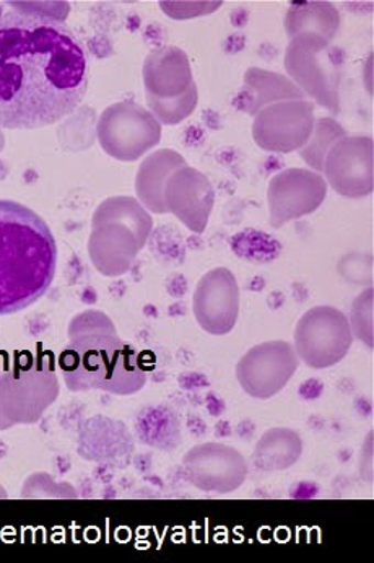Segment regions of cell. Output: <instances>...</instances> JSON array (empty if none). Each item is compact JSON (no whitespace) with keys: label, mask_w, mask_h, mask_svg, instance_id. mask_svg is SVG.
Segmentation results:
<instances>
[{"label":"cell","mask_w":374,"mask_h":563,"mask_svg":"<svg viewBox=\"0 0 374 563\" xmlns=\"http://www.w3.org/2000/svg\"><path fill=\"white\" fill-rule=\"evenodd\" d=\"M84 43L59 20L0 13V128L40 129L73 114L88 90Z\"/></svg>","instance_id":"6da1fadb"},{"label":"cell","mask_w":374,"mask_h":563,"mask_svg":"<svg viewBox=\"0 0 374 563\" xmlns=\"http://www.w3.org/2000/svg\"><path fill=\"white\" fill-rule=\"evenodd\" d=\"M59 368L70 391H100L131 396L147 383L141 355L122 341L107 314L97 310L77 314L69 325V345Z\"/></svg>","instance_id":"7a4b0ae2"},{"label":"cell","mask_w":374,"mask_h":563,"mask_svg":"<svg viewBox=\"0 0 374 563\" xmlns=\"http://www.w3.org/2000/svg\"><path fill=\"white\" fill-rule=\"evenodd\" d=\"M57 246L47 223L23 203L0 201V317L36 303L56 276Z\"/></svg>","instance_id":"3957f363"},{"label":"cell","mask_w":374,"mask_h":563,"mask_svg":"<svg viewBox=\"0 0 374 563\" xmlns=\"http://www.w3.org/2000/svg\"><path fill=\"white\" fill-rule=\"evenodd\" d=\"M343 51L315 35L290 40L285 53V69L292 81L315 98L316 103L332 114L340 111V81L343 74Z\"/></svg>","instance_id":"277c9868"},{"label":"cell","mask_w":374,"mask_h":563,"mask_svg":"<svg viewBox=\"0 0 374 563\" xmlns=\"http://www.w3.org/2000/svg\"><path fill=\"white\" fill-rule=\"evenodd\" d=\"M59 396L54 365L43 361L0 375V432L33 426Z\"/></svg>","instance_id":"5b68a950"},{"label":"cell","mask_w":374,"mask_h":563,"mask_svg":"<svg viewBox=\"0 0 374 563\" xmlns=\"http://www.w3.org/2000/svg\"><path fill=\"white\" fill-rule=\"evenodd\" d=\"M97 137L110 157L135 162L160 144L162 124L141 104L119 101L98 118Z\"/></svg>","instance_id":"8992f818"},{"label":"cell","mask_w":374,"mask_h":563,"mask_svg":"<svg viewBox=\"0 0 374 563\" xmlns=\"http://www.w3.org/2000/svg\"><path fill=\"white\" fill-rule=\"evenodd\" d=\"M352 342L349 318L337 308H311L295 328V352L299 361L315 369L331 368L342 362Z\"/></svg>","instance_id":"52a82bcc"},{"label":"cell","mask_w":374,"mask_h":563,"mask_svg":"<svg viewBox=\"0 0 374 563\" xmlns=\"http://www.w3.org/2000/svg\"><path fill=\"white\" fill-rule=\"evenodd\" d=\"M299 365L290 342L268 341L248 351L237 365V378L254 399H271L294 378Z\"/></svg>","instance_id":"ba28073f"},{"label":"cell","mask_w":374,"mask_h":563,"mask_svg":"<svg viewBox=\"0 0 374 563\" xmlns=\"http://www.w3.org/2000/svg\"><path fill=\"white\" fill-rule=\"evenodd\" d=\"M326 196L328 183L312 169L290 168L277 173L267 189L271 227L280 229L285 223L316 212Z\"/></svg>","instance_id":"9c48e42d"},{"label":"cell","mask_w":374,"mask_h":563,"mask_svg":"<svg viewBox=\"0 0 374 563\" xmlns=\"http://www.w3.org/2000/svg\"><path fill=\"white\" fill-rule=\"evenodd\" d=\"M315 122V104L311 101L271 104L254 118V142L264 151L290 154L308 142Z\"/></svg>","instance_id":"30bf717a"},{"label":"cell","mask_w":374,"mask_h":563,"mask_svg":"<svg viewBox=\"0 0 374 563\" xmlns=\"http://www.w3.org/2000/svg\"><path fill=\"white\" fill-rule=\"evenodd\" d=\"M185 476L194 487L210 494L238 490L248 477V461L237 448L223 443H202L190 448L185 460Z\"/></svg>","instance_id":"8fae6325"},{"label":"cell","mask_w":374,"mask_h":563,"mask_svg":"<svg viewBox=\"0 0 374 563\" xmlns=\"http://www.w3.org/2000/svg\"><path fill=\"white\" fill-rule=\"evenodd\" d=\"M326 183L337 195L360 199L373 192V141L365 135L340 139L322 163Z\"/></svg>","instance_id":"7c38bea8"},{"label":"cell","mask_w":374,"mask_h":563,"mask_svg":"<svg viewBox=\"0 0 374 563\" xmlns=\"http://www.w3.org/2000/svg\"><path fill=\"white\" fill-rule=\"evenodd\" d=\"M193 311L204 331L227 335L237 325L240 314V287L227 267L209 271L197 284Z\"/></svg>","instance_id":"4fadbf2b"},{"label":"cell","mask_w":374,"mask_h":563,"mask_svg":"<svg viewBox=\"0 0 374 563\" xmlns=\"http://www.w3.org/2000/svg\"><path fill=\"white\" fill-rule=\"evenodd\" d=\"M216 192L209 178L197 169L185 168L173 173L166 183L165 206L193 233H204L212 213Z\"/></svg>","instance_id":"5bb4252c"},{"label":"cell","mask_w":374,"mask_h":563,"mask_svg":"<svg viewBox=\"0 0 374 563\" xmlns=\"http://www.w3.org/2000/svg\"><path fill=\"white\" fill-rule=\"evenodd\" d=\"M134 233L118 223L95 227L88 239V254L98 273L107 277L124 276L141 253Z\"/></svg>","instance_id":"9a60e30c"},{"label":"cell","mask_w":374,"mask_h":563,"mask_svg":"<svg viewBox=\"0 0 374 563\" xmlns=\"http://www.w3.org/2000/svg\"><path fill=\"white\" fill-rule=\"evenodd\" d=\"M147 93L158 98H175L194 84L185 51L175 46L160 47L148 54L144 64Z\"/></svg>","instance_id":"2e32d148"},{"label":"cell","mask_w":374,"mask_h":563,"mask_svg":"<svg viewBox=\"0 0 374 563\" xmlns=\"http://www.w3.org/2000/svg\"><path fill=\"white\" fill-rule=\"evenodd\" d=\"M134 451L131 433L124 423L108 417H94L84 423L78 440V453L90 461L128 460Z\"/></svg>","instance_id":"e0dca14e"},{"label":"cell","mask_w":374,"mask_h":563,"mask_svg":"<svg viewBox=\"0 0 374 563\" xmlns=\"http://www.w3.org/2000/svg\"><path fill=\"white\" fill-rule=\"evenodd\" d=\"M298 100H305V95L294 81L280 74L253 67L244 74V87L234 103L244 113L256 117L261 110L271 104Z\"/></svg>","instance_id":"ac0fdd59"},{"label":"cell","mask_w":374,"mask_h":563,"mask_svg":"<svg viewBox=\"0 0 374 563\" xmlns=\"http://www.w3.org/2000/svg\"><path fill=\"white\" fill-rule=\"evenodd\" d=\"M186 161L175 151L153 152L142 165L139 166L135 178V192L138 201L153 213H168L165 206V188L173 173L185 168Z\"/></svg>","instance_id":"d6986e66"},{"label":"cell","mask_w":374,"mask_h":563,"mask_svg":"<svg viewBox=\"0 0 374 563\" xmlns=\"http://www.w3.org/2000/svg\"><path fill=\"white\" fill-rule=\"evenodd\" d=\"M339 26V10L331 2H294L285 16V30L290 40L301 35H315L331 43Z\"/></svg>","instance_id":"ffe728a7"},{"label":"cell","mask_w":374,"mask_h":563,"mask_svg":"<svg viewBox=\"0 0 374 563\" xmlns=\"http://www.w3.org/2000/svg\"><path fill=\"white\" fill-rule=\"evenodd\" d=\"M105 223H118L131 230L142 250L153 230V220L147 209L138 199L129 196H112L97 207L91 217V229Z\"/></svg>","instance_id":"44dd1931"},{"label":"cell","mask_w":374,"mask_h":563,"mask_svg":"<svg viewBox=\"0 0 374 563\" xmlns=\"http://www.w3.org/2000/svg\"><path fill=\"white\" fill-rule=\"evenodd\" d=\"M302 453V440L295 430H267L254 448L253 461L264 473L285 471L298 463Z\"/></svg>","instance_id":"7402d4cb"},{"label":"cell","mask_w":374,"mask_h":563,"mask_svg":"<svg viewBox=\"0 0 374 563\" xmlns=\"http://www.w3.org/2000/svg\"><path fill=\"white\" fill-rule=\"evenodd\" d=\"M345 135V129L339 122L332 118H321L315 122V129H312L308 142L299 148V157L316 173L322 172L326 155L331 151L332 145Z\"/></svg>","instance_id":"603a6c76"},{"label":"cell","mask_w":374,"mask_h":563,"mask_svg":"<svg viewBox=\"0 0 374 563\" xmlns=\"http://www.w3.org/2000/svg\"><path fill=\"white\" fill-rule=\"evenodd\" d=\"M199 91L197 85L193 84L185 91L175 98H158L147 93V104L150 113L155 117L160 124L175 125L185 121L196 110Z\"/></svg>","instance_id":"cb8c5ba5"},{"label":"cell","mask_w":374,"mask_h":563,"mask_svg":"<svg viewBox=\"0 0 374 563\" xmlns=\"http://www.w3.org/2000/svg\"><path fill=\"white\" fill-rule=\"evenodd\" d=\"M350 329L360 341L365 342L369 349L373 347V288L363 291L355 303H353L352 314H350Z\"/></svg>","instance_id":"d4e9b609"},{"label":"cell","mask_w":374,"mask_h":563,"mask_svg":"<svg viewBox=\"0 0 374 563\" xmlns=\"http://www.w3.org/2000/svg\"><path fill=\"white\" fill-rule=\"evenodd\" d=\"M3 144H6V142H3V135L2 132H0V151H2Z\"/></svg>","instance_id":"484cf974"}]
</instances>
